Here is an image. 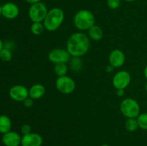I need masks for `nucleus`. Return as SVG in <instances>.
I'll use <instances>...</instances> for the list:
<instances>
[{
    "mask_svg": "<svg viewBox=\"0 0 147 146\" xmlns=\"http://www.w3.org/2000/svg\"><path fill=\"white\" fill-rule=\"evenodd\" d=\"M70 54L67 50L64 49H53L49 52L48 59L51 62L55 64L67 63L70 60Z\"/></svg>",
    "mask_w": 147,
    "mask_h": 146,
    "instance_id": "nucleus-8",
    "label": "nucleus"
},
{
    "mask_svg": "<svg viewBox=\"0 0 147 146\" xmlns=\"http://www.w3.org/2000/svg\"><path fill=\"white\" fill-rule=\"evenodd\" d=\"M67 70H68V68H67L66 63H58V64H55V73L58 77L65 76L67 74Z\"/></svg>",
    "mask_w": 147,
    "mask_h": 146,
    "instance_id": "nucleus-18",
    "label": "nucleus"
},
{
    "mask_svg": "<svg viewBox=\"0 0 147 146\" xmlns=\"http://www.w3.org/2000/svg\"><path fill=\"white\" fill-rule=\"evenodd\" d=\"M2 143L5 146H19L21 145L22 137L17 133L10 130L3 134Z\"/></svg>",
    "mask_w": 147,
    "mask_h": 146,
    "instance_id": "nucleus-13",
    "label": "nucleus"
},
{
    "mask_svg": "<svg viewBox=\"0 0 147 146\" xmlns=\"http://www.w3.org/2000/svg\"><path fill=\"white\" fill-rule=\"evenodd\" d=\"M30 29H31V32L34 35L39 36L41 35L43 33L44 30L45 29L44 27V24L42 22H32V24L31 27H30Z\"/></svg>",
    "mask_w": 147,
    "mask_h": 146,
    "instance_id": "nucleus-19",
    "label": "nucleus"
},
{
    "mask_svg": "<svg viewBox=\"0 0 147 146\" xmlns=\"http://www.w3.org/2000/svg\"><path fill=\"white\" fill-rule=\"evenodd\" d=\"M139 127L144 130H147V113H142L139 115L137 117Z\"/></svg>",
    "mask_w": 147,
    "mask_h": 146,
    "instance_id": "nucleus-21",
    "label": "nucleus"
},
{
    "mask_svg": "<svg viewBox=\"0 0 147 146\" xmlns=\"http://www.w3.org/2000/svg\"><path fill=\"white\" fill-rule=\"evenodd\" d=\"M55 85L57 90L65 94H70L74 92L76 89V82L74 80L67 75L57 77Z\"/></svg>",
    "mask_w": 147,
    "mask_h": 146,
    "instance_id": "nucleus-6",
    "label": "nucleus"
},
{
    "mask_svg": "<svg viewBox=\"0 0 147 146\" xmlns=\"http://www.w3.org/2000/svg\"><path fill=\"white\" fill-rule=\"evenodd\" d=\"M20 14L18 6L12 2H7L2 6V15L8 19H14L17 18Z\"/></svg>",
    "mask_w": 147,
    "mask_h": 146,
    "instance_id": "nucleus-12",
    "label": "nucleus"
},
{
    "mask_svg": "<svg viewBox=\"0 0 147 146\" xmlns=\"http://www.w3.org/2000/svg\"><path fill=\"white\" fill-rule=\"evenodd\" d=\"M12 58V52L7 47H4L0 51V59L4 62H9Z\"/></svg>",
    "mask_w": 147,
    "mask_h": 146,
    "instance_id": "nucleus-22",
    "label": "nucleus"
},
{
    "mask_svg": "<svg viewBox=\"0 0 147 146\" xmlns=\"http://www.w3.org/2000/svg\"><path fill=\"white\" fill-rule=\"evenodd\" d=\"M131 81V76L130 73L125 70H121L114 74L112 80L113 86L118 89H125L130 84Z\"/></svg>",
    "mask_w": 147,
    "mask_h": 146,
    "instance_id": "nucleus-7",
    "label": "nucleus"
},
{
    "mask_svg": "<svg viewBox=\"0 0 147 146\" xmlns=\"http://www.w3.org/2000/svg\"><path fill=\"white\" fill-rule=\"evenodd\" d=\"M126 1H128V2H133V1H136V0H125Z\"/></svg>",
    "mask_w": 147,
    "mask_h": 146,
    "instance_id": "nucleus-32",
    "label": "nucleus"
},
{
    "mask_svg": "<svg viewBox=\"0 0 147 146\" xmlns=\"http://www.w3.org/2000/svg\"><path fill=\"white\" fill-rule=\"evenodd\" d=\"M125 94V90L123 89H118L116 90V95L118 97H123Z\"/></svg>",
    "mask_w": 147,
    "mask_h": 146,
    "instance_id": "nucleus-26",
    "label": "nucleus"
},
{
    "mask_svg": "<svg viewBox=\"0 0 147 146\" xmlns=\"http://www.w3.org/2000/svg\"><path fill=\"white\" fill-rule=\"evenodd\" d=\"M144 74L145 78H146L147 80V65H146V67H144Z\"/></svg>",
    "mask_w": 147,
    "mask_h": 146,
    "instance_id": "nucleus-29",
    "label": "nucleus"
},
{
    "mask_svg": "<svg viewBox=\"0 0 147 146\" xmlns=\"http://www.w3.org/2000/svg\"><path fill=\"white\" fill-rule=\"evenodd\" d=\"M120 110L127 118H136L140 114V106L134 99L126 98L121 102Z\"/></svg>",
    "mask_w": 147,
    "mask_h": 146,
    "instance_id": "nucleus-4",
    "label": "nucleus"
},
{
    "mask_svg": "<svg viewBox=\"0 0 147 146\" xmlns=\"http://www.w3.org/2000/svg\"><path fill=\"white\" fill-rule=\"evenodd\" d=\"M95 20V16L91 11L87 9H82L75 14L73 23L78 29L85 31L88 30L94 25Z\"/></svg>",
    "mask_w": 147,
    "mask_h": 146,
    "instance_id": "nucleus-3",
    "label": "nucleus"
},
{
    "mask_svg": "<svg viewBox=\"0 0 147 146\" xmlns=\"http://www.w3.org/2000/svg\"><path fill=\"white\" fill-rule=\"evenodd\" d=\"M9 94L14 101L23 102L29 97V90L22 84H16L11 87Z\"/></svg>",
    "mask_w": 147,
    "mask_h": 146,
    "instance_id": "nucleus-9",
    "label": "nucleus"
},
{
    "mask_svg": "<svg viewBox=\"0 0 147 146\" xmlns=\"http://www.w3.org/2000/svg\"><path fill=\"white\" fill-rule=\"evenodd\" d=\"M21 133H22L23 135H24L30 134L32 133V127L30 125L24 124L21 127Z\"/></svg>",
    "mask_w": 147,
    "mask_h": 146,
    "instance_id": "nucleus-24",
    "label": "nucleus"
},
{
    "mask_svg": "<svg viewBox=\"0 0 147 146\" xmlns=\"http://www.w3.org/2000/svg\"><path fill=\"white\" fill-rule=\"evenodd\" d=\"M70 67L73 71L78 72L83 67V62L79 57H73L70 60Z\"/></svg>",
    "mask_w": 147,
    "mask_h": 146,
    "instance_id": "nucleus-17",
    "label": "nucleus"
},
{
    "mask_svg": "<svg viewBox=\"0 0 147 146\" xmlns=\"http://www.w3.org/2000/svg\"><path fill=\"white\" fill-rule=\"evenodd\" d=\"M2 14V6L0 5V14Z\"/></svg>",
    "mask_w": 147,
    "mask_h": 146,
    "instance_id": "nucleus-31",
    "label": "nucleus"
},
{
    "mask_svg": "<svg viewBox=\"0 0 147 146\" xmlns=\"http://www.w3.org/2000/svg\"><path fill=\"white\" fill-rule=\"evenodd\" d=\"M4 47V44H3V42L1 41V40L0 39V51H1Z\"/></svg>",
    "mask_w": 147,
    "mask_h": 146,
    "instance_id": "nucleus-30",
    "label": "nucleus"
},
{
    "mask_svg": "<svg viewBox=\"0 0 147 146\" xmlns=\"http://www.w3.org/2000/svg\"><path fill=\"white\" fill-rule=\"evenodd\" d=\"M113 70H114V67H113L112 65H111V64L106 66V72L111 73L113 71Z\"/></svg>",
    "mask_w": 147,
    "mask_h": 146,
    "instance_id": "nucleus-27",
    "label": "nucleus"
},
{
    "mask_svg": "<svg viewBox=\"0 0 147 146\" xmlns=\"http://www.w3.org/2000/svg\"><path fill=\"white\" fill-rule=\"evenodd\" d=\"M43 139L38 133H31L22 137V146H42Z\"/></svg>",
    "mask_w": 147,
    "mask_h": 146,
    "instance_id": "nucleus-11",
    "label": "nucleus"
},
{
    "mask_svg": "<svg viewBox=\"0 0 147 146\" xmlns=\"http://www.w3.org/2000/svg\"><path fill=\"white\" fill-rule=\"evenodd\" d=\"M101 146H110L109 145H107V144H104V145H102Z\"/></svg>",
    "mask_w": 147,
    "mask_h": 146,
    "instance_id": "nucleus-34",
    "label": "nucleus"
},
{
    "mask_svg": "<svg viewBox=\"0 0 147 146\" xmlns=\"http://www.w3.org/2000/svg\"><path fill=\"white\" fill-rule=\"evenodd\" d=\"M145 90H146V91L147 92V83L145 84Z\"/></svg>",
    "mask_w": 147,
    "mask_h": 146,
    "instance_id": "nucleus-33",
    "label": "nucleus"
},
{
    "mask_svg": "<svg viewBox=\"0 0 147 146\" xmlns=\"http://www.w3.org/2000/svg\"><path fill=\"white\" fill-rule=\"evenodd\" d=\"M11 119L5 115H0V133L5 134L11 130Z\"/></svg>",
    "mask_w": 147,
    "mask_h": 146,
    "instance_id": "nucleus-15",
    "label": "nucleus"
},
{
    "mask_svg": "<svg viewBox=\"0 0 147 146\" xmlns=\"http://www.w3.org/2000/svg\"><path fill=\"white\" fill-rule=\"evenodd\" d=\"M45 93V87L42 84H34L29 89V97L33 100L42 98Z\"/></svg>",
    "mask_w": 147,
    "mask_h": 146,
    "instance_id": "nucleus-14",
    "label": "nucleus"
},
{
    "mask_svg": "<svg viewBox=\"0 0 147 146\" xmlns=\"http://www.w3.org/2000/svg\"><path fill=\"white\" fill-rule=\"evenodd\" d=\"M89 38L95 41H99L103 37V29L99 26L93 25L88 29Z\"/></svg>",
    "mask_w": 147,
    "mask_h": 146,
    "instance_id": "nucleus-16",
    "label": "nucleus"
},
{
    "mask_svg": "<svg viewBox=\"0 0 147 146\" xmlns=\"http://www.w3.org/2000/svg\"><path fill=\"white\" fill-rule=\"evenodd\" d=\"M125 127L126 130L129 132H134L139 128L137 119L136 118H128L125 123Z\"/></svg>",
    "mask_w": 147,
    "mask_h": 146,
    "instance_id": "nucleus-20",
    "label": "nucleus"
},
{
    "mask_svg": "<svg viewBox=\"0 0 147 146\" xmlns=\"http://www.w3.org/2000/svg\"><path fill=\"white\" fill-rule=\"evenodd\" d=\"M23 103H24V105L25 107H27V108H31L34 105V100L32 99L31 97H28L23 101Z\"/></svg>",
    "mask_w": 147,
    "mask_h": 146,
    "instance_id": "nucleus-25",
    "label": "nucleus"
},
{
    "mask_svg": "<svg viewBox=\"0 0 147 146\" xmlns=\"http://www.w3.org/2000/svg\"><path fill=\"white\" fill-rule=\"evenodd\" d=\"M109 64L114 68H119L124 64L126 61V56L124 52L120 50H114L111 52L109 56Z\"/></svg>",
    "mask_w": 147,
    "mask_h": 146,
    "instance_id": "nucleus-10",
    "label": "nucleus"
},
{
    "mask_svg": "<svg viewBox=\"0 0 147 146\" xmlns=\"http://www.w3.org/2000/svg\"><path fill=\"white\" fill-rule=\"evenodd\" d=\"M24 1H27V3H29V4H35V3L40 2V1H41V0H24Z\"/></svg>",
    "mask_w": 147,
    "mask_h": 146,
    "instance_id": "nucleus-28",
    "label": "nucleus"
},
{
    "mask_svg": "<svg viewBox=\"0 0 147 146\" xmlns=\"http://www.w3.org/2000/svg\"><path fill=\"white\" fill-rule=\"evenodd\" d=\"M90 38L83 33H75L68 38L67 42V49L73 57L83 56L90 49Z\"/></svg>",
    "mask_w": 147,
    "mask_h": 146,
    "instance_id": "nucleus-1",
    "label": "nucleus"
},
{
    "mask_svg": "<svg viewBox=\"0 0 147 146\" xmlns=\"http://www.w3.org/2000/svg\"><path fill=\"white\" fill-rule=\"evenodd\" d=\"M107 6L111 9H116L121 5V0H106Z\"/></svg>",
    "mask_w": 147,
    "mask_h": 146,
    "instance_id": "nucleus-23",
    "label": "nucleus"
},
{
    "mask_svg": "<svg viewBox=\"0 0 147 146\" xmlns=\"http://www.w3.org/2000/svg\"><path fill=\"white\" fill-rule=\"evenodd\" d=\"M64 19L65 14L63 10L59 7H54L49 10L42 23L46 30L54 31L62 25Z\"/></svg>",
    "mask_w": 147,
    "mask_h": 146,
    "instance_id": "nucleus-2",
    "label": "nucleus"
},
{
    "mask_svg": "<svg viewBox=\"0 0 147 146\" xmlns=\"http://www.w3.org/2000/svg\"><path fill=\"white\" fill-rule=\"evenodd\" d=\"M48 10L44 3L37 2L31 4L28 11V15L32 22H43Z\"/></svg>",
    "mask_w": 147,
    "mask_h": 146,
    "instance_id": "nucleus-5",
    "label": "nucleus"
}]
</instances>
